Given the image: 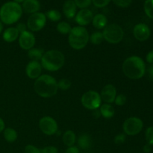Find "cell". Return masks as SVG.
<instances>
[{"mask_svg": "<svg viewBox=\"0 0 153 153\" xmlns=\"http://www.w3.org/2000/svg\"><path fill=\"white\" fill-rule=\"evenodd\" d=\"M34 88L37 95L43 98H49L58 92V82L49 75H42L36 79Z\"/></svg>", "mask_w": 153, "mask_h": 153, "instance_id": "obj_1", "label": "cell"}, {"mask_svg": "<svg viewBox=\"0 0 153 153\" xmlns=\"http://www.w3.org/2000/svg\"><path fill=\"white\" fill-rule=\"evenodd\" d=\"M123 71L126 77L131 79H139L146 73V65L142 58L131 56L126 58L123 64Z\"/></svg>", "mask_w": 153, "mask_h": 153, "instance_id": "obj_2", "label": "cell"}, {"mask_svg": "<svg viewBox=\"0 0 153 153\" xmlns=\"http://www.w3.org/2000/svg\"><path fill=\"white\" fill-rule=\"evenodd\" d=\"M22 14V6L15 1H7L0 7V21L6 25L17 22Z\"/></svg>", "mask_w": 153, "mask_h": 153, "instance_id": "obj_3", "label": "cell"}, {"mask_svg": "<svg viewBox=\"0 0 153 153\" xmlns=\"http://www.w3.org/2000/svg\"><path fill=\"white\" fill-rule=\"evenodd\" d=\"M41 66L50 72H55L60 70L65 62L64 54L58 50H49L43 54L41 58Z\"/></svg>", "mask_w": 153, "mask_h": 153, "instance_id": "obj_4", "label": "cell"}, {"mask_svg": "<svg viewBox=\"0 0 153 153\" xmlns=\"http://www.w3.org/2000/svg\"><path fill=\"white\" fill-rule=\"evenodd\" d=\"M89 37L88 31L85 27L76 26L72 28L69 33V43L73 49L79 50L87 46Z\"/></svg>", "mask_w": 153, "mask_h": 153, "instance_id": "obj_5", "label": "cell"}, {"mask_svg": "<svg viewBox=\"0 0 153 153\" xmlns=\"http://www.w3.org/2000/svg\"><path fill=\"white\" fill-rule=\"evenodd\" d=\"M104 40L108 43L116 44L122 41L124 37V31L121 26L116 23H112L106 25L102 31Z\"/></svg>", "mask_w": 153, "mask_h": 153, "instance_id": "obj_6", "label": "cell"}, {"mask_svg": "<svg viewBox=\"0 0 153 153\" xmlns=\"http://www.w3.org/2000/svg\"><path fill=\"white\" fill-rule=\"evenodd\" d=\"M82 104L85 108L89 110H97L101 106L102 99L97 91H89L82 95Z\"/></svg>", "mask_w": 153, "mask_h": 153, "instance_id": "obj_7", "label": "cell"}, {"mask_svg": "<svg viewBox=\"0 0 153 153\" xmlns=\"http://www.w3.org/2000/svg\"><path fill=\"white\" fill-rule=\"evenodd\" d=\"M143 127V121L138 117H132L126 119L124 122L123 128L127 135L134 136L141 131Z\"/></svg>", "mask_w": 153, "mask_h": 153, "instance_id": "obj_8", "label": "cell"}, {"mask_svg": "<svg viewBox=\"0 0 153 153\" xmlns=\"http://www.w3.org/2000/svg\"><path fill=\"white\" fill-rule=\"evenodd\" d=\"M46 22V15L41 12H37L28 17L27 27L32 31H39L45 26Z\"/></svg>", "mask_w": 153, "mask_h": 153, "instance_id": "obj_9", "label": "cell"}, {"mask_svg": "<svg viewBox=\"0 0 153 153\" xmlns=\"http://www.w3.org/2000/svg\"><path fill=\"white\" fill-rule=\"evenodd\" d=\"M39 127L46 135H52L58 131L57 122L51 117H43L39 121Z\"/></svg>", "mask_w": 153, "mask_h": 153, "instance_id": "obj_10", "label": "cell"}, {"mask_svg": "<svg viewBox=\"0 0 153 153\" xmlns=\"http://www.w3.org/2000/svg\"><path fill=\"white\" fill-rule=\"evenodd\" d=\"M19 44L20 47L25 50L32 49L35 44V37L34 34L28 31H25L19 34Z\"/></svg>", "mask_w": 153, "mask_h": 153, "instance_id": "obj_11", "label": "cell"}, {"mask_svg": "<svg viewBox=\"0 0 153 153\" xmlns=\"http://www.w3.org/2000/svg\"><path fill=\"white\" fill-rule=\"evenodd\" d=\"M94 13L88 8L81 9L76 14L75 20L79 25V26H85L89 25L93 20Z\"/></svg>", "mask_w": 153, "mask_h": 153, "instance_id": "obj_12", "label": "cell"}, {"mask_svg": "<svg viewBox=\"0 0 153 153\" xmlns=\"http://www.w3.org/2000/svg\"><path fill=\"white\" fill-rule=\"evenodd\" d=\"M151 34L150 28L144 23L137 24L133 29L134 37L139 41H145L149 37Z\"/></svg>", "mask_w": 153, "mask_h": 153, "instance_id": "obj_13", "label": "cell"}, {"mask_svg": "<svg viewBox=\"0 0 153 153\" xmlns=\"http://www.w3.org/2000/svg\"><path fill=\"white\" fill-rule=\"evenodd\" d=\"M26 75L31 79H37L42 73V66L38 61H31L27 64L25 68Z\"/></svg>", "mask_w": 153, "mask_h": 153, "instance_id": "obj_14", "label": "cell"}, {"mask_svg": "<svg viewBox=\"0 0 153 153\" xmlns=\"http://www.w3.org/2000/svg\"><path fill=\"white\" fill-rule=\"evenodd\" d=\"M102 100L105 102L106 103H112L114 102L117 97V90L115 87L112 85H107L102 88L101 92Z\"/></svg>", "mask_w": 153, "mask_h": 153, "instance_id": "obj_15", "label": "cell"}, {"mask_svg": "<svg viewBox=\"0 0 153 153\" xmlns=\"http://www.w3.org/2000/svg\"><path fill=\"white\" fill-rule=\"evenodd\" d=\"M22 8L25 13L33 14L40 10V1L38 0H25L22 2Z\"/></svg>", "mask_w": 153, "mask_h": 153, "instance_id": "obj_16", "label": "cell"}, {"mask_svg": "<svg viewBox=\"0 0 153 153\" xmlns=\"http://www.w3.org/2000/svg\"><path fill=\"white\" fill-rule=\"evenodd\" d=\"M76 9L77 7L73 0H67L63 4V12L68 19H72L76 16Z\"/></svg>", "mask_w": 153, "mask_h": 153, "instance_id": "obj_17", "label": "cell"}, {"mask_svg": "<svg viewBox=\"0 0 153 153\" xmlns=\"http://www.w3.org/2000/svg\"><path fill=\"white\" fill-rule=\"evenodd\" d=\"M19 31L14 27H10V28H7L3 32L2 34V37L4 40L7 42V43H12V42L15 41L19 37Z\"/></svg>", "mask_w": 153, "mask_h": 153, "instance_id": "obj_18", "label": "cell"}, {"mask_svg": "<svg viewBox=\"0 0 153 153\" xmlns=\"http://www.w3.org/2000/svg\"><path fill=\"white\" fill-rule=\"evenodd\" d=\"M93 25L96 28L98 29H102V28H105L108 24V19L104 14L102 13H98V14L95 15L93 18L92 20Z\"/></svg>", "mask_w": 153, "mask_h": 153, "instance_id": "obj_19", "label": "cell"}, {"mask_svg": "<svg viewBox=\"0 0 153 153\" xmlns=\"http://www.w3.org/2000/svg\"><path fill=\"white\" fill-rule=\"evenodd\" d=\"M78 143L79 146H80L82 149H88L91 148V145H92V140L89 134L84 133V134H81L78 140Z\"/></svg>", "mask_w": 153, "mask_h": 153, "instance_id": "obj_20", "label": "cell"}, {"mask_svg": "<svg viewBox=\"0 0 153 153\" xmlns=\"http://www.w3.org/2000/svg\"><path fill=\"white\" fill-rule=\"evenodd\" d=\"M100 114L102 115L103 117L106 118V119H109L114 117L115 113L114 108L113 106L111 105L110 104H104L100 106Z\"/></svg>", "mask_w": 153, "mask_h": 153, "instance_id": "obj_21", "label": "cell"}, {"mask_svg": "<svg viewBox=\"0 0 153 153\" xmlns=\"http://www.w3.org/2000/svg\"><path fill=\"white\" fill-rule=\"evenodd\" d=\"M76 134L73 131H70V130L66 131L63 135V142L66 146L69 147L74 145V143H76Z\"/></svg>", "mask_w": 153, "mask_h": 153, "instance_id": "obj_22", "label": "cell"}, {"mask_svg": "<svg viewBox=\"0 0 153 153\" xmlns=\"http://www.w3.org/2000/svg\"><path fill=\"white\" fill-rule=\"evenodd\" d=\"M4 137L6 141L13 143L17 139V132L12 128H7L4 130Z\"/></svg>", "mask_w": 153, "mask_h": 153, "instance_id": "obj_23", "label": "cell"}, {"mask_svg": "<svg viewBox=\"0 0 153 153\" xmlns=\"http://www.w3.org/2000/svg\"><path fill=\"white\" fill-rule=\"evenodd\" d=\"M28 55L31 61H39L41 60L42 57H43V52L42 49H34V48H32V49L28 50Z\"/></svg>", "mask_w": 153, "mask_h": 153, "instance_id": "obj_24", "label": "cell"}, {"mask_svg": "<svg viewBox=\"0 0 153 153\" xmlns=\"http://www.w3.org/2000/svg\"><path fill=\"white\" fill-rule=\"evenodd\" d=\"M46 16L52 22H58L61 19V13L57 10H49L46 12Z\"/></svg>", "mask_w": 153, "mask_h": 153, "instance_id": "obj_25", "label": "cell"}, {"mask_svg": "<svg viewBox=\"0 0 153 153\" xmlns=\"http://www.w3.org/2000/svg\"><path fill=\"white\" fill-rule=\"evenodd\" d=\"M90 40L93 44L99 45L102 43V42L104 40V37H103L102 32H100V31H96V32L93 33L89 37Z\"/></svg>", "mask_w": 153, "mask_h": 153, "instance_id": "obj_26", "label": "cell"}, {"mask_svg": "<svg viewBox=\"0 0 153 153\" xmlns=\"http://www.w3.org/2000/svg\"><path fill=\"white\" fill-rule=\"evenodd\" d=\"M72 28L69 23L66 22H61L57 25V31L62 34H67L70 32Z\"/></svg>", "mask_w": 153, "mask_h": 153, "instance_id": "obj_27", "label": "cell"}, {"mask_svg": "<svg viewBox=\"0 0 153 153\" xmlns=\"http://www.w3.org/2000/svg\"><path fill=\"white\" fill-rule=\"evenodd\" d=\"M144 11L148 17L153 19V0H146L145 1Z\"/></svg>", "mask_w": 153, "mask_h": 153, "instance_id": "obj_28", "label": "cell"}, {"mask_svg": "<svg viewBox=\"0 0 153 153\" xmlns=\"http://www.w3.org/2000/svg\"><path fill=\"white\" fill-rule=\"evenodd\" d=\"M76 7L81 9H85L89 7L92 3V0H73Z\"/></svg>", "mask_w": 153, "mask_h": 153, "instance_id": "obj_29", "label": "cell"}, {"mask_svg": "<svg viewBox=\"0 0 153 153\" xmlns=\"http://www.w3.org/2000/svg\"><path fill=\"white\" fill-rule=\"evenodd\" d=\"M71 86V82L67 79H62L58 82V87L62 91H67Z\"/></svg>", "mask_w": 153, "mask_h": 153, "instance_id": "obj_30", "label": "cell"}, {"mask_svg": "<svg viewBox=\"0 0 153 153\" xmlns=\"http://www.w3.org/2000/svg\"><path fill=\"white\" fill-rule=\"evenodd\" d=\"M145 137H146V140L148 144L153 146V126L149 127L146 130Z\"/></svg>", "mask_w": 153, "mask_h": 153, "instance_id": "obj_31", "label": "cell"}, {"mask_svg": "<svg viewBox=\"0 0 153 153\" xmlns=\"http://www.w3.org/2000/svg\"><path fill=\"white\" fill-rule=\"evenodd\" d=\"M111 0H92V3L95 7H99V8H102V7H106Z\"/></svg>", "mask_w": 153, "mask_h": 153, "instance_id": "obj_32", "label": "cell"}, {"mask_svg": "<svg viewBox=\"0 0 153 153\" xmlns=\"http://www.w3.org/2000/svg\"><path fill=\"white\" fill-rule=\"evenodd\" d=\"M116 5L120 7H127L131 4L132 0H112Z\"/></svg>", "mask_w": 153, "mask_h": 153, "instance_id": "obj_33", "label": "cell"}, {"mask_svg": "<svg viewBox=\"0 0 153 153\" xmlns=\"http://www.w3.org/2000/svg\"><path fill=\"white\" fill-rule=\"evenodd\" d=\"M114 102L117 105L123 106L126 102V97L125 95H123V94H119L115 98Z\"/></svg>", "mask_w": 153, "mask_h": 153, "instance_id": "obj_34", "label": "cell"}, {"mask_svg": "<svg viewBox=\"0 0 153 153\" xmlns=\"http://www.w3.org/2000/svg\"><path fill=\"white\" fill-rule=\"evenodd\" d=\"M41 153H58V149L55 146H49L44 147L40 150Z\"/></svg>", "mask_w": 153, "mask_h": 153, "instance_id": "obj_35", "label": "cell"}, {"mask_svg": "<svg viewBox=\"0 0 153 153\" xmlns=\"http://www.w3.org/2000/svg\"><path fill=\"white\" fill-rule=\"evenodd\" d=\"M25 153H41L37 147L33 145H28L25 148Z\"/></svg>", "mask_w": 153, "mask_h": 153, "instance_id": "obj_36", "label": "cell"}, {"mask_svg": "<svg viewBox=\"0 0 153 153\" xmlns=\"http://www.w3.org/2000/svg\"><path fill=\"white\" fill-rule=\"evenodd\" d=\"M126 140V135L124 134H119L115 137L114 138V143L116 144H122L125 142Z\"/></svg>", "mask_w": 153, "mask_h": 153, "instance_id": "obj_37", "label": "cell"}, {"mask_svg": "<svg viewBox=\"0 0 153 153\" xmlns=\"http://www.w3.org/2000/svg\"><path fill=\"white\" fill-rule=\"evenodd\" d=\"M26 28H27V25H25V24L22 23V22L18 23L17 25H16V28L18 30V31H19V34H21V33H22V32H24V31H27Z\"/></svg>", "mask_w": 153, "mask_h": 153, "instance_id": "obj_38", "label": "cell"}, {"mask_svg": "<svg viewBox=\"0 0 153 153\" xmlns=\"http://www.w3.org/2000/svg\"><path fill=\"white\" fill-rule=\"evenodd\" d=\"M146 59L148 63H149V64H153V50L150 51V52L146 55Z\"/></svg>", "mask_w": 153, "mask_h": 153, "instance_id": "obj_39", "label": "cell"}, {"mask_svg": "<svg viewBox=\"0 0 153 153\" xmlns=\"http://www.w3.org/2000/svg\"><path fill=\"white\" fill-rule=\"evenodd\" d=\"M66 153H79V150L76 146H70L66 151Z\"/></svg>", "mask_w": 153, "mask_h": 153, "instance_id": "obj_40", "label": "cell"}, {"mask_svg": "<svg viewBox=\"0 0 153 153\" xmlns=\"http://www.w3.org/2000/svg\"><path fill=\"white\" fill-rule=\"evenodd\" d=\"M147 74L149 79L153 80V64H151V65L148 67Z\"/></svg>", "mask_w": 153, "mask_h": 153, "instance_id": "obj_41", "label": "cell"}, {"mask_svg": "<svg viewBox=\"0 0 153 153\" xmlns=\"http://www.w3.org/2000/svg\"><path fill=\"white\" fill-rule=\"evenodd\" d=\"M152 150V148H151V145L149 144H146L144 146H143V151H144V152L146 153H149L150 152V151Z\"/></svg>", "mask_w": 153, "mask_h": 153, "instance_id": "obj_42", "label": "cell"}, {"mask_svg": "<svg viewBox=\"0 0 153 153\" xmlns=\"http://www.w3.org/2000/svg\"><path fill=\"white\" fill-rule=\"evenodd\" d=\"M4 126H5V124H4V120L0 117V133H1V131H4Z\"/></svg>", "mask_w": 153, "mask_h": 153, "instance_id": "obj_43", "label": "cell"}, {"mask_svg": "<svg viewBox=\"0 0 153 153\" xmlns=\"http://www.w3.org/2000/svg\"><path fill=\"white\" fill-rule=\"evenodd\" d=\"M2 29H3V25H2V22L0 21V34L1 33V31H2Z\"/></svg>", "mask_w": 153, "mask_h": 153, "instance_id": "obj_44", "label": "cell"}, {"mask_svg": "<svg viewBox=\"0 0 153 153\" xmlns=\"http://www.w3.org/2000/svg\"><path fill=\"white\" fill-rule=\"evenodd\" d=\"M25 1V0H13V1H15V2H16V3H22V2H23V1Z\"/></svg>", "mask_w": 153, "mask_h": 153, "instance_id": "obj_45", "label": "cell"}]
</instances>
